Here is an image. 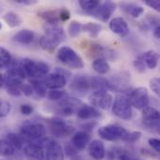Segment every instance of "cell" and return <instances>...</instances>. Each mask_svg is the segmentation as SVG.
Here are the masks:
<instances>
[{
	"label": "cell",
	"instance_id": "cell-22",
	"mask_svg": "<svg viewBox=\"0 0 160 160\" xmlns=\"http://www.w3.org/2000/svg\"><path fill=\"white\" fill-rule=\"evenodd\" d=\"M91 90L94 92H108L109 90H112L111 82L103 77H91Z\"/></svg>",
	"mask_w": 160,
	"mask_h": 160
},
{
	"label": "cell",
	"instance_id": "cell-12",
	"mask_svg": "<svg viewBox=\"0 0 160 160\" xmlns=\"http://www.w3.org/2000/svg\"><path fill=\"white\" fill-rule=\"evenodd\" d=\"M69 89L72 93L83 96L91 90V77L85 75L75 76L69 83Z\"/></svg>",
	"mask_w": 160,
	"mask_h": 160
},
{
	"label": "cell",
	"instance_id": "cell-1",
	"mask_svg": "<svg viewBox=\"0 0 160 160\" xmlns=\"http://www.w3.org/2000/svg\"><path fill=\"white\" fill-rule=\"evenodd\" d=\"M65 38L66 33L63 28L48 24L44 27V34L39 38V45L43 50L52 52Z\"/></svg>",
	"mask_w": 160,
	"mask_h": 160
},
{
	"label": "cell",
	"instance_id": "cell-54",
	"mask_svg": "<svg viewBox=\"0 0 160 160\" xmlns=\"http://www.w3.org/2000/svg\"><path fill=\"white\" fill-rule=\"evenodd\" d=\"M71 160H83L82 159V157H80V156H74V157H72V158H70Z\"/></svg>",
	"mask_w": 160,
	"mask_h": 160
},
{
	"label": "cell",
	"instance_id": "cell-39",
	"mask_svg": "<svg viewBox=\"0 0 160 160\" xmlns=\"http://www.w3.org/2000/svg\"><path fill=\"white\" fill-rule=\"evenodd\" d=\"M133 66H134L135 69L137 71L141 72V73H142V72H144L146 70V66H145V64L143 62V59L142 57V54L138 55L137 58L133 61Z\"/></svg>",
	"mask_w": 160,
	"mask_h": 160
},
{
	"label": "cell",
	"instance_id": "cell-21",
	"mask_svg": "<svg viewBox=\"0 0 160 160\" xmlns=\"http://www.w3.org/2000/svg\"><path fill=\"white\" fill-rule=\"evenodd\" d=\"M34 38H35V33L32 30L22 29L13 36L12 40L22 45H29L34 41Z\"/></svg>",
	"mask_w": 160,
	"mask_h": 160
},
{
	"label": "cell",
	"instance_id": "cell-56",
	"mask_svg": "<svg viewBox=\"0 0 160 160\" xmlns=\"http://www.w3.org/2000/svg\"><path fill=\"white\" fill-rule=\"evenodd\" d=\"M0 160H5V159H0Z\"/></svg>",
	"mask_w": 160,
	"mask_h": 160
},
{
	"label": "cell",
	"instance_id": "cell-13",
	"mask_svg": "<svg viewBox=\"0 0 160 160\" xmlns=\"http://www.w3.org/2000/svg\"><path fill=\"white\" fill-rule=\"evenodd\" d=\"M116 8H117V5L114 2L105 1L102 4L100 3V5L97 8V9H95L93 12H91L89 14H91L95 18L100 20L103 22H107L111 19L112 14L115 12Z\"/></svg>",
	"mask_w": 160,
	"mask_h": 160
},
{
	"label": "cell",
	"instance_id": "cell-24",
	"mask_svg": "<svg viewBox=\"0 0 160 160\" xmlns=\"http://www.w3.org/2000/svg\"><path fill=\"white\" fill-rule=\"evenodd\" d=\"M142 57L143 59V62L149 69H155L158 67V60H159V54L156 51H147L143 53H142Z\"/></svg>",
	"mask_w": 160,
	"mask_h": 160
},
{
	"label": "cell",
	"instance_id": "cell-30",
	"mask_svg": "<svg viewBox=\"0 0 160 160\" xmlns=\"http://www.w3.org/2000/svg\"><path fill=\"white\" fill-rule=\"evenodd\" d=\"M93 68L96 72H98L100 75H105L110 71V65L107 62V60L102 59V58H96L93 61Z\"/></svg>",
	"mask_w": 160,
	"mask_h": 160
},
{
	"label": "cell",
	"instance_id": "cell-32",
	"mask_svg": "<svg viewBox=\"0 0 160 160\" xmlns=\"http://www.w3.org/2000/svg\"><path fill=\"white\" fill-rule=\"evenodd\" d=\"M16 150L6 141V139L0 140V157L9 158L14 156Z\"/></svg>",
	"mask_w": 160,
	"mask_h": 160
},
{
	"label": "cell",
	"instance_id": "cell-18",
	"mask_svg": "<svg viewBox=\"0 0 160 160\" xmlns=\"http://www.w3.org/2000/svg\"><path fill=\"white\" fill-rule=\"evenodd\" d=\"M90 54L94 57L96 56L97 58H102L105 60H112L115 55L112 49L99 44H93L90 46Z\"/></svg>",
	"mask_w": 160,
	"mask_h": 160
},
{
	"label": "cell",
	"instance_id": "cell-31",
	"mask_svg": "<svg viewBox=\"0 0 160 160\" xmlns=\"http://www.w3.org/2000/svg\"><path fill=\"white\" fill-rule=\"evenodd\" d=\"M82 30L88 33L91 38H98V36L102 31V25L97 22H87L82 24Z\"/></svg>",
	"mask_w": 160,
	"mask_h": 160
},
{
	"label": "cell",
	"instance_id": "cell-28",
	"mask_svg": "<svg viewBox=\"0 0 160 160\" xmlns=\"http://www.w3.org/2000/svg\"><path fill=\"white\" fill-rule=\"evenodd\" d=\"M3 20L5 21V22L9 26V27H17L20 26L22 23V19L21 18V16L13 11H8L6 12L3 16H2Z\"/></svg>",
	"mask_w": 160,
	"mask_h": 160
},
{
	"label": "cell",
	"instance_id": "cell-14",
	"mask_svg": "<svg viewBox=\"0 0 160 160\" xmlns=\"http://www.w3.org/2000/svg\"><path fill=\"white\" fill-rule=\"evenodd\" d=\"M45 160H65L64 150L56 141H48L46 143Z\"/></svg>",
	"mask_w": 160,
	"mask_h": 160
},
{
	"label": "cell",
	"instance_id": "cell-2",
	"mask_svg": "<svg viewBox=\"0 0 160 160\" xmlns=\"http://www.w3.org/2000/svg\"><path fill=\"white\" fill-rule=\"evenodd\" d=\"M20 135L26 143H33L45 138L46 128L39 122L25 121L20 128Z\"/></svg>",
	"mask_w": 160,
	"mask_h": 160
},
{
	"label": "cell",
	"instance_id": "cell-42",
	"mask_svg": "<svg viewBox=\"0 0 160 160\" xmlns=\"http://www.w3.org/2000/svg\"><path fill=\"white\" fill-rule=\"evenodd\" d=\"M98 126V123L96 121H89L87 123H84L81 126V128H82V131L86 132V133H90L94 130V128Z\"/></svg>",
	"mask_w": 160,
	"mask_h": 160
},
{
	"label": "cell",
	"instance_id": "cell-26",
	"mask_svg": "<svg viewBox=\"0 0 160 160\" xmlns=\"http://www.w3.org/2000/svg\"><path fill=\"white\" fill-rule=\"evenodd\" d=\"M121 8L124 11L128 13L133 18H139L144 12L143 7L136 5V4H132V3H123L121 4Z\"/></svg>",
	"mask_w": 160,
	"mask_h": 160
},
{
	"label": "cell",
	"instance_id": "cell-47",
	"mask_svg": "<svg viewBox=\"0 0 160 160\" xmlns=\"http://www.w3.org/2000/svg\"><path fill=\"white\" fill-rule=\"evenodd\" d=\"M117 160H141L137 159L135 158H133L132 156H130L128 152L126 151H121L117 154Z\"/></svg>",
	"mask_w": 160,
	"mask_h": 160
},
{
	"label": "cell",
	"instance_id": "cell-15",
	"mask_svg": "<svg viewBox=\"0 0 160 160\" xmlns=\"http://www.w3.org/2000/svg\"><path fill=\"white\" fill-rule=\"evenodd\" d=\"M43 82H44L46 88H48L50 90H55V89L63 88L67 84L68 79L66 77H64L63 75L54 72V73L47 74L43 80Z\"/></svg>",
	"mask_w": 160,
	"mask_h": 160
},
{
	"label": "cell",
	"instance_id": "cell-37",
	"mask_svg": "<svg viewBox=\"0 0 160 160\" xmlns=\"http://www.w3.org/2000/svg\"><path fill=\"white\" fill-rule=\"evenodd\" d=\"M142 137V132L140 131H133V132H127L125 137L122 139V141L128 142V143H134L137 141H139Z\"/></svg>",
	"mask_w": 160,
	"mask_h": 160
},
{
	"label": "cell",
	"instance_id": "cell-6",
	"mask_svg": "<svg viewBox=\"0 0 160 160\" xmlns=\"http://www.w3.org/2000/svg\"><path fill=\"white\" fill-rule=\"evenodd\" d=\"M49 124L51 133L56 138H67L74 134L75 128L71 126H68L66 122L59 118H50L47 119Z\"/></svg>",
	"mask_w": 160,
	"mask_h": 160
},
{
	"label": "cell",
	"instance_id": "cell-20",
	"mask_svg": "<svg viewBox=\"0 0 160 160\" xmlns=\"http://www.w3.org/2000/svg\"><path fill=\"white\" fill-rule=\"evenodd\" d=\"M76 113H77L78 118L82 120H92V119H96L101 116V113L98 109L89 105L81 106L76 112Z\"/></svg>",
	"mask_w": 160,
	"mask_h": 160
},
{
	"label": "cell",
	"instance_id": "cell-53",
	"mask_svg": "<svg viewBox=\"0 0 160 160\" xmlns=\"http://www.w3.org/2000/svg\"><path fill=\"white\" fill-rule=\"evenodd\" d=\"M4 84H5V78H4V75L0 73V88L4 86Z\"/></svg>",
	"mask_w": 160,
	"mask_h": 160
},
{
	"label": "cell",
	"instance_id": "cell-11",
	"mask_svg": "<svg viewBox=\"0 0 160 160\" xmlns=\"http://www.w3.org/2000/svg\"><path fill=\"white\" fill-rule=\"evenodd\" d=\"M89 101L92 107L100 110H109L112 107L113 98L108 92H93L89 97Z\"/></svg>",
	"mask_w": 160,
	"mask_h": 160
},
{
	"label": "cell",
	"instance_id": "cell-52",
	"mask_svg": "<svg viewBox=\"0 0 160 160\" xmlns=\"http://www.w3.org/2000/svg\"><path fill=\"white\" fill-rule=\"evenodd\" d=\"M107 160H115V156H114V154L112 153V152L108 153V155H107Z\"/></svg>",
	"mask_w": 160,
	"mask_h": 160
},
{
	"label": "cell",
	"instance_id": "cell-34",
	"mask_svg": "<svg viewBox=\"0 0 160 160\" xmlns=\"http://www.w3.org/2000/svg\"><path fill=\"white\" fill-rule=\"evenodd\" d=\"M79 5L84 11L91 13L97 9V8L100 5V2L98 0H80Z\"/></svg>",
	"mask_w": 160,
	"mask_h": 160
},
{
	"label": "cell",
	"instance_id": "cell-48",
	"mask_svg": "<svg viewBox=\"0 0 160 160\" xmlns=\"http://www.w3.org/2000/svg\"><path fill=\"white\" fill-rule=\"evenodd\" d=\"M145 4L156 11H160V1L158 0H145Z\"/></svg>",
	"mask_w": 160,
	"mask_h": 160
},
{
	"label": "cell",
	"instance_id": "cell-3",
	"mask_svg": "<svg viewBox=\"0 0 160 160\" xmlns=\"http://www.w3.org/2000/svg\"><path fill=\"white\" fill-rule=\"evenodd\" d=\"M21 66L26 77L32 79H39L49 73L50 67L43 61H35L29 58H24L21 61Z\"/></svg>",
	"mask_w": 160,
	"mask_h": 160
},
{
	"label": "cell",
	"instance_id": "cell-17",
	"mask_svg": "<svg viewBox=\"0 0 160 160\" xmlns=\"http://www.w3.org/2000/svg\"><path fill=\"white\" fill-rule=\"evenodd\" d=\"M22 149L27 160H45L44 150L41 146L33 143H26Z\"/></svg>",
	"mask_w": 160,
	"mask_h": 160
},
{
	"label": "cell",
	"instance_id": "cell-9",
	"mask_svg": "<svg viewBox=\"0 0 160 160\" xmlns=\"http://www.w3.org/2000/svg\"><path fill=\"white\" fill-rule=\"evenodd\" d=\"M127 129L118 125H107L98 129V135L101 139L109 142L122 140L127 134Z\"/></svg>",
	"mask_w": 160,
	"mask_h": 160
},
{
	"label": "cell",
	"instance_id": "cell-46",
	"mask_svg": "<svg viewBox=\"0 0 160 160\" xmlns=\"http://www.w3.org/2000/svg\"><path fill=\"white\" fill-rule=\"evenodd\" d=\"M70 18V12L67 8H60L59 9V19L62 22H66L69 20Z\"/></svg>",
	"mask_w": 160,
	"mask_h": 160
},
{
	"label": "cell",
	"instance_id": "cell-5",
	"mask_svg": "<svg viewBox=\"0 0 160 160\" xmlns=\"http://www.w3.org/2000/svg\"><path fill=\"white\" fill-rule=\"evenodd\" d=\"M111 108L113 114L120 119L130 120L132 118V106L130 105L128 98L126 96H116Z\"/></svg>",
	"mask_w": 160,
	"mask_h": 160
},
{
	"label": "cell",
	"instance_id": "cell-35",
	"mask_svg": "<svg viewBox=\"0 0 160 160\" xmlns=\"http://www.w3.org/2000/svg\"><path fill=\"white\" fill-rule=\"evenodd\" d=\"M48 98L52 101H61L63 99H65L66 98L68 97V92L64 91V90H60V89H55V90H51L49 91L48 95H47Z\"/></svg>",
	"mask_w": 160,
	"mask_h": 160
},
{
	"label": "cell",
	"instance_id": "cell-41",
	"mask_svg": "<svg viewBox=\"0 0 160 160\" xmlns=\"http://www.w3.org/2000/svg\"><path fill=\"white\" fill-rule=\"evenodd\" d=\"M65 152H66V155L69 158H72V157L78 155V149L72 143H67L66 144Z\"/></svg>",
	"mask_w": 160,
	"mask_h": 160
},
{
	"label": "cell",
	"instance_id": "cell-36",
	"mask_svg": "<svg viewBox=\"0 0 160 160\" xmlns=\"http://www.w3.org/2000/svg\"><path fill=\"white\" fill-rule=\"evenodd\" d=\"M82 24L80 22L72 21L69 23V25H68V34H69V37H71V38H77L78 36H80V34L82 32Z\"/></svg>",
	"mask_w": 160,
	"mask_h": 160
},
{
	"label": "cell",
	"instance_id": "cell-45",
	"mask_svg": "<svg viewBox=\"0 0 160 160\" xmlns=\"http://www.w3.org/2000/svg\"><path fill=\"white\" fill-rule=\"evenodd\" d=\"M150 146L155 150V152L157 153H159L160 151V141L158 139H156V138H151L149 139L148 141Z\"/></svg>",
	"mask_w": 160,
	"mask_h": 160
},
{
	"label": "cell",
	"instance_id": "cell-55",
	"mask_svg": "<svg viewBox=\"0 0 160 160\" xmlns=\"http://www.w3.org/2000/svg\"><path fill=\"white\" fill-rule=\"evenodd\" d=\"M2 28V24H1V22H0V29Z\"/></svg>",
	"mask_w": 160,
	"mask_h": 160
},
{
	"label": "cell",
	"instance_id": "cell-29",
	"mask_svg": "<svg viewBox=\"0 0 160 160\" xmlns=\"http://www.w3.org/2000/svg\"><path fill=\"white\" fill-rule=\"evenodd\" d=\"M6 141L16 150L19 151L23 148L24 146V140L22 138L20 134L16 133H8L6 137Z\"/></svg>",
	"mask_w": 160,
	"mask_h": 160
},
{
	"label": "cell",
	"instance_id": "cell-4",
	"mask_svg": "<svg viewBox=\"0 0 160 160\" xmlns=\"http://www.w3.org/2000/svg\"><path fill=\"white\" fill-rule=\"evenodd\" d=\"M58 60L72 69H82L84 68V62L82 58L72 48L68 46H63L57 52Z\"/></svg>",
	"mask_w": 160,
	"mask_h": 160
},
{
	"label": "cell",
	"instance_id": "cell-51",
	"mask_svg": "<svg viewBox=\"0 0 160 160\" xmlns=\"http://www.w3.org/2000/svg\"><path fill=\"white\" fill-rule=\"evenodd\" d=\"M154 36L156 38L159 39L160 38V24L157 25L155 28H154Z\"/></svg>",
	"mask_w": 160,
	"mask_h": 160
},
{
	"label": "cell",
	"instance_id": "cell-23",
	"mask_svg": "<svg viewBox=\"0 0 160 160\" xmlns=\"http://www.w3.org/2000/svg\"><path fill=\"white\" fill-rule=\"evenodd\" d=\"M71 143L78 150H82L90 143V135L82 130L78 131L74 133L72 140H71Z\"/></svg>",
	"mask_w": 160,
	"mask_h": 160
},
{
	"label": "cell",
	"instance_id": "cell-10",
	"mask_svg": "<svg viewBox=\"0 0 160 160\" xmlns=\"http://www.w3.org/2000/svg\"><path fill=\"white\" fill-rule=\"evenodd\" d=\"M142 125L153 131L159 132V112L154 107H146L142 113Z\"/></svg>",
	"mask_w": 160,
	"mask_h": 160
},
{
	"label": "cell",
	"instance_id": "cell-43",
	"mask_svg": "<svg viewBox=\"0 0 160 160\" xmlns=\"http://www.w3.org/2000/svg\"><path fill=\"white\" fill-rule=\"evenodd\" d=\"M21 91H22V94H23L26 97H30L34 94L32 86L28 83H22L21 86Z\"/></svg>",
	"mask_w": 160,
	"mask_h": 160
},
{
	"label": "cell",
	"instance_id": "cell-25",
	"mask_svg": "<svg viewBox=\"0 0 160 160\" xmlns=\"http://www.w3.org/2000/svg\"><path fill=\"white\" fill-rule=\"evenodd\" d=\"M38 15L48 22L50 25H56L59 22V9H52V10H41L38 13Z\"/></svg>",
	"mask_w": 160,
	"mask_h": 160
},
{
	"label": "cell",
	"instance_id": "cell-49",
	"mask_svg": "<svg viewBox=\"0 0 160 160\" xmlns=\"http://www.w3.org/2000/svg\"><path fill=\"white\" fill-rule=\"evenodd\" d=\"M55 72H56V73H59V74H61V75H63V76H64V77H66L68 80L70 78V72H69V71H68V70H66V69H64V68H56Z\"/></svg>",
	"mask_w": 160,
	"mask_h": 160
},
{
	"label": "cell",
	"instance_id": "cell-44",
	"mask_svg": "<svg viewBox=\"0 0 160 160\" xmlns=\"http://www.w3.org/2000/svg\"><path fill=\"white\" fill-rule=\"evenodd\" d=\"M20 111L23 115H30V114H32L34 109L30 104H22L20 107Z\"/></svg>",
	"mask_w": 160,
	"mask_h": 160
},
{
	"label": "cell",
	"instance_id": "cell-7",
	"mask_svg": "<svg viewBox=\"0 0 160 160\" xmlns=\"http://www.w3.org/2000/svg\"><path fill=\"white\" fill-rule=\"evenodd\" d=\"M82 105V100L77 98H66L55 105V112L61 116H71Z\"/></svg>",
	"mask_w": 160,
	"mask_h": 160
},
{
	"label": "cell",
	"instance_id": "cell-8",
	"mask_svg": "<svg viewBox=\"0 0 160 160\" xmlns=\"http://www.w3.org/2000/svg\"><path fill=\"white\" fill-rule=\"evenodd\" d=\"M128 98L131 106L141 111L148 107L150 102L148 90L145 87H138L132 90Z\"/></svg>",
	"mask_w": 160,
	"mask_h": 160
},
{
	"label": "cell",
	"instance_id": "cell-40",
	"mask_svg": "<svg viewBox=\"0 0 160 160\" xmlns=\"http://www.w3.org/2000/svg\"><path fill=\"white\" fill-rule=\"evenodd\" d=\"M150 87L152 89V91L157 95H160V80L159 78H153L150 81Z\"/></svg>",
	"mask_w": 160,
	"mask_h": 160
},
{
	"label": "cell",
	"instance_id": "cell-50",
	"mask_svg": "<svg viewBox=\"0 0 160 160\" xmlns=\"http://www.w3.org/2000/svg\"><path fill=\"white\" fill-rule=\"evenodd\" d=\"M16 3H19V4H22V5H34L37 3V1H31V0H17L15 1Z\"/></svg>",
	"mask_w": 160,
	"mask_h": 160
},
{
	"label": "cell",
	"instance_id": "cell-38",
	"mask_svg": "<svg viewBox=\"0 0 160 160\" xmlns=\"http://www.w3.org/2000/svg\"><path fill=\"white\" fill-rule=\"evenodd\" d=\"M11 111V105L8 100L0 98V118L6 117Z\"/></svg>",
	"mask_w": 160,
	"mask_h": 160
},
{
	"label": "cell",
	"instance_id": "cell-19",
	"mask_svg": "<svg viewBox=\"0 0 160 160\" xmlns=\"http://www.w3.org/2000/svg\"><path fill=\"white\" fill-rule=\"evenodd\" d=\"M88 152L90 157L95 160H102L106 156L105 146L99 140H94L90 142Z\"/></svg>",
	"mask_w": 160,
	"mask_h": 160
},
{
	"label": "cell",
	"instance_id": "cell-33",
	"mask_svg": "<svg viewBox=\"0 0 160 160\" xmlns=\"http://www.w3.org/2000/svg\"><path fill=\"white\" fill-rule=\"evenodd\" d=\"M12 63V58L9 52L0 46V68H8Z\"/></svg>",
	"mask_w": 160,
	"mask_h": 160
},
{
	"label": "cell",
	"instance_id": "cell-27",
	"mask_svg": "<svg viewBox=\"0 0 160 160\" xmlns=\"http://www.w3.org/2000/svg\"><path fill=\"white\" fill-rule=\"evenodd\" d=\"M29 84L32 86L33 92L36 94V96L38 98H43L47 96V88L43 81L38 80V79H31Z\"/></svg>",
	"mask_w": 160,
	"mask_h": 160
},
{
	"label": "cell",
	"instance_id": "cell-16",
	"mask_svg": "<svg viewBox=\"0 0 160 160\" xmlns=\"http://www.w3.org/2000/svg\"><path fill=\"white\" fill-rule=\"evenodd\" d=\"M109 27L112 33L120 36L121 38H126L129 34V26L128 22L122 17H116L111 20Z\"/></svg>",
	"mask_w": 160,
	"mask_h": 160
}]
</instances>
